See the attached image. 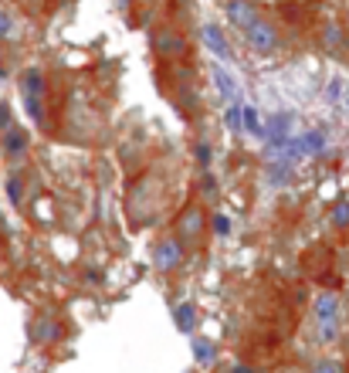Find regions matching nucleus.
<instances>
[{
  "label": "nucleus",
  "instance_id": "1",
  "mask_svg": "<svg viewBox=\"0 0 349 373\" xmlns=\"http://www.w3.org/2000/svg\"><path fill=\"white\" fill-rule=\"evenodd\" d=\"M183 258H187V248L180 245V238H160L156 245H153V268L156 272H163V275H173V272H180Z\"/></svg>",
  "mask_w": 349,
  "mask_h": 373
},
{
  "label": "nucleus",
  "instance_id": "12",
  "mask_svg": "<svg viewBox=\"0 0 349 373\" xmlns=\"http://www.w3.org/2000/svg\"><path fill=\"white\" fill-rule=\"evenodd\" d=\"M339 333H343L339 316H333V319H316V343H336Z\"/></svg>",
  "mask_w": 349,
  "mask_h": 373
},
{
  "label": "nucleus",
  "instance_id": "8",
  "mask_svg": "<svg viewBox=\"0 0 349 373\" xmlns=\"http://www.w3.org/2000/svg\"><path fill=\"white\" fill-rule=\"evenodd\" d=\"M204 45H207V51H214V58H221V62L231 58L228 38H224V31L217 24H204Z\"/></svg>",
  "mask_w": 349,
  "mask_h": 373
},
{
  "label": "nucleus",
  "instance_id": "15",
  "mask_svg": "<svg viewBox=\"0 0 349 373\" xmlns=\"http://www.w3.org/2000/svg\"><path fill=\"white\" fill-rule=\"evenodd\" d=\"M241 126H244V133H255V136H265V129H261L258 112L251 109V106H241Z\"/></svg>",
  "mask_w": 349,
  "mask_h": 373
},
{
  "label": "nucleus",
  "instance_id": "26",
  "mask_svg": "<svg viewBox=\"0 0 349 373\" xmlns=\"http://www.w3.org/2000/svg\"><path fill=\"white\" fill-rule=\"evenodd\" d=\"M228 373H258V370H255V367H248V363H234Z\"/></svg>",
  "mask_w": 349,
  "mask_h": 373
},
{
  "label": "nucleus",
  "instance_id": "21",
  "mask_svg": "<svg viewBox=\"0 0 349 373\" xmlns=\"http://www.w3.org/2000/svg\"><path fill=\"white\" fill-rule=\"evenodd\" d=\"M194 156H197L200 167H211V156H214L211 143H197V146H194Z\"/></svg>",
  "mask_w": 349,
  "mask_h": 373
},
{
  "label": "nucleus",
  "instance_id": "19",
  "mask_svg": "<svg viewBox=\"0 0 349 373\" xmlns=\"http://www.w3.org/2000/svg\"><path fill=\"white\" fill-rule=\"evenodd\" d=\"M305 153H319L322 146H326V136H322V133H316V129H312V133H309V136H305Z\"/></svg>",
  "mask_w": 349,
  "mask_h": 373
},
{
  "label": "nucleus",
  "instance_id": "3",
  "mask_svg": "<svg viewBox=\"0 0 349 373\" xmlns=\"http://www.w3.org/2000/svg\"><path fill=\"white\" fill-rule=\"evenodd\" d=\"M21 89H24V106H28L31 119H34V123H41V119H45V112H41V99H45V75H41L38 68H28L24 78H21Z\"/></svg>",
  "mask_w": 349,
  "mask_h": 373
},
{
  "label": "nucleus",
  "instance_id": "10",
  "mask_svg": "<svg viewBox=\"0 0 349 373\" xmlns=\"http://www.w3.org/2000/svg\"><path fill=\"white\" fill-rule=\"evenodd\" d=\"M28 133L21 129V126H7L4 129V153L7 156H21L24 150H28Z\"/></svg>",
  "mask_w": 349,
  "mask_h": 373
},
{
  "label": "nucleus",
  "instance_id": "27",
  "mask_svg": "<svg viewBox=\"0 0 349 373\" xmlns=\"http://www.w3.org/2000/svg\"><path fill=\"white\" fill-rule=\"evenodd\" d=\"M4 75H7V72H4V51H0V82H4Z\"/></svg>",
  "mask_w": 349,
  "mask_h": 373
},
{
  "label": "nucleus",
  "instance_id": "7",
  "mask_svg": "<svg viewBox=\"0 0 349 373\" xmlns=\"http://www.w3.org/2000/svg\"><path fill=\"white\" fill-rule=\"evenodd\" d=\"M61 333H65V326H61L55 316H38V323L31 326V336H34V343H41V346H55L61 340Z\"/></svg>",
  "mask_w": 349,
  "mask_h": 373
},
{
  "label": "nucleus",
  "instance_id": "13",
  "mask_svg": "<svg viewBox=\"0 0 349 373\" xmlns=\"http://www.w3.org/2000/svg\"><path fill=\"white\" fill-rule=\"evenodd\" d=\"M194 360H197V367H214L217 363V343L214 340H194Z\"/></svg>",
  "mask_w": 349,
  "mask_h": 373
},
{
  "label": "nucleus",
  "instance_id": "16",
  "mask_svg": "<svg viewBox=\"0 0 349 373\" xmlns=\"http://www.w3.org/2000/svg\"><path fill=\"white\" fill-rule=\"evenodd\" d=\"M224 123H228L231 133H244V126H241V106L238 102H231L228 112H224Z\"/></svg>",
  "mask_w": 349,
  "mask_h": 373
},
{
  "label": "nucleus",
  "instance_id": "2",
  "mask_svg": "<svg viewBox=\"0 0 349 373\" xmlns=\"http://www.w3.org/2000/svg\"><path fill=\"white\" fill-rule=\"evenodd\" d=\"M204 234H207V214L200 211L197 204H190V207H183L180 218H177V238H180V245H200L204 241Z\"/></svg>",
  "mask_w": 349,
  "mask_h": 373
},
{
  "label": "nucleus",
  "instance_id": "5",
  "mask_svg": "<svg viewBox=\"0 0 349 373\" xmlns=\"http://www.w3.org/2000/svg\"><path fill=\"white\" fill-rule=\"evenodd\" d=\"M244 41L251 51H258V55H272L275 48H278V31H275L268 21H255L251 28H244Z\"/></svg>",
  "mask_w": 349,
  "mask_h": 373
},
{
  "label": "nucleus",
  "instance_id": "11",
  "mask_svg": "<svg viewBox=\"0 0 349 373\" xmlns=\"http://www.w3.org/2000/svg\"><path fill=\"white\" fill-rule=\"evenodd\" d=\"M211 78H214V85H217V92L224 95L228 102H238V85H234V78L221 65H211Z\"/></svg>",
  "mask_w": 349,
  "mask_h": 373
},
{
  "label": "nucleus",
  "instance_id": "22",
  "mask_svg": "<svg viewBox=\"0 0 349 373\" xmlns=\"http://www.w3.org/2000/svg\"><path fill=\"white\" fill-rule=\"evenodd\" d=\"M200 194H204L207 201H217V180H214V177H204V180H200Z\"/></svg>",
  "mask_w": 349,
  "mask_h": 373
},
{
  "label": "nucleus",
  "instance_id": "28",
  "mask_svg": "<svg viewBox=\"0 0 349 373\" xmlns=\"http://www.w3.org/2000/svg\"><path fill=\"white\" fill-rule=\"evenodd\" d=\"M346 24H349V14H346Z\"/></svg>",
  "mask_w": 349,
  "mask_h": 373
},
{
  "label": "nucleus",
  "instance_id": "24",
  "mask_svg": "<svg viewBox=\"0 0 349 373\" xmlns=\"http://www.w3.org/2000/svg\"><path fill=\"white\" fill-rule=\"evenodd\" d=\"M214 231H217V234H228V231H231V221L224 218V214H214Z\"/></svg>",
  "mask_w": 349,
  "mask_h": 373
},
{
  "label": "nucleus",
  "instance_id": "25",
  "mask_svg": "<svg viewBox=\"0 0 349 373\" xmlns=\"http://www.w3.org/2000/svg\"><path fill=\"white\" fill-rule=\"evenodd\" d=\"M7 126H11V109L0 102V129H7Z\"/></svg>",
  "mask_w": 349,
  "mask_h": 373
},
{
  "label": "nucleus",
  "instance_id": "23",
  "mask_svg": "<svg viewBox=\"0 0 349 373\" xmlns=\"http://www.w3.org/2000/svg\"><path fill=\"white\" fill-rule=\"evenodd\" d=\"M11 31H14V21H11L7 11H0V38H7Z\"/></svg>",
  "mask_w": 349,
  "mask_h": 373
},
{
  "label": "nucleus",
  "instance_id": "9",
  "mask_svg": "<svg viewBox=\"0 0 349 373\" xmlns=\"http://www.w3.org/2000/svg\"><path fill=\"white\" fill-rule=\"evenodd\" d=\"M339 309H343V299L336 292H316V299H312L316 319H333V316H339Z\"/></svg>",
  "mask_w": 349,
  "mask_h": 373
},
{
  "label": "nucleus",
  "instance_id": "14",
  "mask_svg": "<svg viewBox=\"0 0 349 373\" xmlns=\"http://www.w3.org/2000/svg\"><path fill=\"white\" fill-rule=\"evenodd\" d=\"M173 319H177V329H180V333H194V329H197V309H194L190 302H180V306L173 309Z\"/></svg>",
  "mask_w": 349,
  "mask_h": 373
},
{
  "label": "nucleus",
  "instance_id": "17",
  "mask_svg": "<svg viewBox=\"0 0 349 373\" xmlns=\"http://www.w3.org/2000/svg\"><path fill=\"white\" fill-rule=\"evenodd\" d=\"M7 197H11V204H17V207L24 204V180H21V177H11V180H7Z\"/></svg>",
  "mask_w": 349,
  "mask_h": 373
},
{
  "label": "nucleus",
  "instance_id": "18",
  "mask_svg": "<svg viewBox=\"0 0 349 373\" xmlns=\"http://www.w3.org/2000/svg\"><path fill=\"white\" fill-rule=\"evenodd\" d=\"M333 224L336 228H349V201H339L333 207Z\"/></svg>",
  "mask_w": 349,
  "mask_h": 373
},
{
  "label": "nucleus",
  "instance_id": "4",
  "mask_svg": "<svg viewBox=\"0 0 349 373\" xmlns=\"http://www.w3.org/2000/svg\"><path fill=\"white\" fill-rule=\"evenodd\" d=\"M153 51H156L160 58H167V62L183 58V55H187V38H183L180 31H173V28H156V31H153Z\"/></svg>",
  "mask_w": 349,
  "mask_h": 373
},
{
  "label": "nucleus",
  "instance_id": "20",
  "mask_svg": "<svg viewBox=\"0 0 349 373\" xmlns=\"http://www.w3.org/2000/svg\"><path fill=\"white\" fill-rule=\"evenodd\" d=\"M309 373H343V367H339L336 360H316Z\"/></svg>",
  "mask_w": 349,
  "mask_h": 373
},
{
  "label": "nucleus",
  "instance_id": "6",
  "mask_svg": "<svg viewBox=\"0 0 349 373\" xmlns=\"http://www.w3.org/2000/svg\"><path fill=\"white\" fill-rule=\"evenodd\" d=\"M224 14H228V21L238 28V31H244V28H251L255 21H258V7L251 4V0H228L224 4Z\"/></svg>",
  "mask_w": 349,
  "mask_h": 373
}]
</instances>
